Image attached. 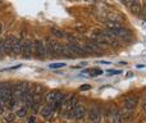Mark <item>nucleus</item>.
I'll return each mask as SVG.
<instances>
[{
	"label": "nucleus",
	"mask_w": 146,
	"mask_h": 123,
	"mask_svg": "<svg viewBox=\"0 0 146 123\" xmlns=\"http://www.w3.org/2000/svg\"><path fill=\"white\" fill-rule=\"evenodd\" d=\"M46 57H58L60 55L62 44L54 39H46Z\"/></svg>",
	"instance_id": "nucleus-1"
},
{
	"label": "nucleus",
	"mask_w": 146,
	"mask_h": 123,
	"mask_svg": "<svg viewBox=\"0 0 146 123\" xmlns=\"http://www.w3.org/2000/svg\"><path fill=\"white\" fill-rule=\"evenodd\" d=\"M35 54V41L32 40H25L23 41V46H22V54L23 58L28 59Z\"/></svg>",
	"instance_id": "nucleus-2"
},
{
	"label": "nucleus",
	"mask_w": 146,
	"mask_h": 123,
	"mask_svg": "<svg viewBox=\"0 0 146 123\" xmlns=\"http://www.w3.org/2000/svg\"><path fill=\"white\" fill-rule=\"evenodd\" d=\"M33 55L37 59L46 58V43L44 40L35 41V54H33Z\"/></svg>",
	"instance_id": "nucleus-3"
},
{
	"label": "nucleus",
	"mask_w": 146,
	"mask_h": 123,
	"mask_svg": "<svg viewBox=\"0 0 146 123\" xmlns=\"http://www.w3.org/2000/svg\"><path fill=\"white\" fill-rule=\"evenodd\" d=\"M87 117L91 123H101L103 114H101V110L99 109V106L95 105V106H91L87 110Z\"/></svg>",
	"instance_id": "nucleus-4"
},
{
	"label": "nucleus",
	"mask_w": 146,
	"mask_h": 123,
	"mask_svg": "<svg viewBox=\"0 0 146 123\" xmlns=\"http://www.w3.org/2000/svg\"><path fill=\"white\" fill-rule=\"evenodd\" d=\"M64 95H66V94L62 92V91L53 90V91H50V92H48L45 95V100H46L48 104H55V103H58V101H60L62 99L64 98Z\"/></svg>",
	"instance_id": "nucleus-5"
},
{
	"label": "nucleus",
	"mask_w": 146,
	"mask_h": 123,
	"mask_svg": "<svg viewBox=\"0 0 146 123\" xmlns=\"http://www.w3.org/2000/svg\"><path fill=\"white\" fill-rule=\"evenodd\" d=\"M55 113H56V110H55V108H54L53 104H48V103H46L45 105L40 108V114H41V116H42L45 119L53 118V117L55 116Z\"/></svg>",
	"instance_id": "nucleus-6"
},
{
	"label": "nucleus",
	"mask_w": 146,
	"mask_h": 123,
	"mask_svg": "<svg viewBox=\"0 0 146 123\" xmlns=\"http://www.w3.org/2000/svg\"><path fill=\"white\" fill-rule=\"evenodd\" d=\"M139 105V100H137L136 96L133 95H128L123 99V108L129 109V110H133L136 106Z\"/></svg>",
	"instance_id": "nucleus-7"
},
{
	"label": "nucleus",
	"mask_w": 146,
	"mask_h": 123,
	"mask_svg": "<svg viewBox=\"0 0 146 123\" xmlns=\"http://www.w3.org/2000/svg\"><path fill=\"white\" fill-rule=\"evenodd\" d=\"M17 37L13 35H9L4 39L5 43V55H13V48H14V43Z\"/></svg>",
	"instance_id": "nucleus-8"
},
{
	"label": "nucleus",
	"mask_w": 146,
	"mask_h": 123,
	"mask_svg": "<svg viewBox=\"0 0 146 123\" xmlns=\"http://www.w3.org/2000/svg\"><path fill=\"white\" fill-rule=\"evenodd\" d=\"M86 114H87V109H86V106H83V105H80V104H78V105L73 109V119H76V121L82 119Z\"/></svg>",
	"instance_id": "nucleus-9"
},
{
	"label": "nucleus",
	"mask_w": 146,
	"mask_h": 123,
	"mask_svg": "<svg viewBox=\"0 0 146 123\" xmlns=\"http://www.w3.org/2000/svg\"><path fill=\"white\" fill-rule=\"evenodd\" d=\"M104 73L103 69L100 68H87V69H83L81 76H87V77H99Z\"/></svg>",
	"instance_id": "nucleus-10"
},
{
	"label": "nucleus",
	"mask_w": 146,
	"mask_h": 123,
	"mask_svg": "<svg viewBox=\"0 0 146 123\" xmlns=\"http://www.w3.org/2000/svg\"><path fill=\"white\" fill-rule=\"evenodd\" d=\"M109 122L110 123H122L121 113L117 108H111L110 113H109Z\"/></svg>",
	"instance_id": "nucleus-11"
},
{
	"label": "nucleus",
	"mask_w": 146,
	"mask_h": 123,
	"mask_svg": "<svg viewBox=\"0 0 146 123\" xmlns=\"http://www.w3.org/2000/svg\"><path fill=\"white\" fill-rule=\"evenodd\" d=\"M68 46L71 48V50L73 51V54H74L76 57H78V55H83L85 54V50H83V48L82 46H80L77 43H73V41H71V43L68 44Z\"/></svg>",
	"instance_id": "nucleus-12"
},
{
	"label": "nucleus",
	"mask_w": 146,
	"mask_h": 123,
	"mask_svg": "<svg viewBox=\"0 0 146 123\" xmlns=\"http://www.w3.org/2000/svg\"><path fill=\"white\" fill-rule=\"evenodd\" d=\"M128 9L131 10L133 14L141 15V13H142V7H141V3H140V0H135V1L128 7Z\"/></svg>",
	"instance_id": "nucleus-13"
},
{
	"label": "nucleus",
	"mask_w": 146,
	"mask_h": 123,
	"mask_svg": "<svg viewBox=\"0 0 146 123\" xmlns=\"http://www.w3.org/2000/svg\"><path fill=\"white\" fill-rule=\"evenodd\" d=\"M23 41H25L23 39L17 37V40H15V43H14V48H13V55H19V54H22Z\"/></svg>",
	"instance_id": "nucleus-14"
},
{
	"label": "nucleus",
	"mask_w": 146,
	"mask_h": 123,
	"mask_svg": "<svg viewBox=\"0 0 146 123\" xmlns=\"http://www.w3.org/2000/svg\"><path fill=\"white\" fill-rule=\"evenodd\" d=\"M60 55H63L64 58H74V54H73V51L71 50V48L68 46V44L67 45H62L60 48Z\"/></svg>",
	"instance_id": "nucleus-15"
},
{
	"label": "nucleus",
	"mask_w": 146,
	"mask_h": 123,
	"mask_svg": "<svg viewBox=\"0 0 146 123\" xmlns=\"http://www.w3.org/2000/svg\"><path fill=\"white\" fill-rule=\"evenodd\" d=\"M119 113H121V117H122V122L123 121H129V119L132 118V116H133V112L129 110V109H126V108L121 109Z\"/></svg>",
	"instance_id": "nucleus-16"
},
{
	"label": "nucleus",
	"mask_w": 146,
	"mask_h": 123,
	"mask_svg": "<svg viewBox=\"0 0 146 123\" xmlns=\"http://www.w3.org/2000/svg\"><path fill=\"white\" fill-rule=\"evenodd\" d=\"M51 35H53L55 39H64L67 36L66 32L59 30V28H51Z\"/></svg>",
	"instance_id": "nucleus-17"
},
{
	"label": "nucleus",
	"mask_w": 146,
	"mask_h": 123,
	"mask_svg": "<svg viewBox=\"0 0 146 123\" xmlns=\"http://www.w3.org/2000/svg\"><path fill=\"white\" fill-rule=\"evenodd\" d=\"M17 103H18V99L15 98V96H12V98L9 99V100L5 101L4 105H7L9 109H14L15 106H17Z\"/></svg>",
	"instance_id": "nucleus-18"
},
{
	"label": "nucleus",
	"mask_w": 146,
	"mask_h": 123,
	"mask_svg": "<svg viewBox=\"0 0 146 123\" xmlns=\"http://www.w3.org/2000/svg\"><path fill=\"white\" fill-rule=\"evenodd\" d=\"M3 117H4V119L8 123H12V122H14V119L17 116H15V113H12V112H5V113L3 114Z\"/></svg>",
	"instance_id": "nucleus-19"
},
{
	"label": "nucleus",
	"mask_w": 146,
	"mask_h": 123,
	"mask_svg": "<svg viewBox=\"0 0 146 123\" xmlns=\"http://www.w3.org/2000/svg\"><path fill=\"white\" fill-rule=\"evenodd\" d=\"M27 110H28L27 106H21L19 109H17V112H15V116L19 117V118H23V117L27 116Z\"/></svg>",
	"instance_id": "nucleus-20"
},
{
	"label": "nucleus",
	"mask_w": 146,
	"mask_h": 123,
	"mask_svg": "<svg viewBox=\"0 0 146 123\" xmlns=\"http://www.w3.org/2000/svg\"><path fill=\"white\" fill-rule=\"evenodd\" d=\"M86 44H87V45L90 46V48L92 49L94 51H98V50H100V48H101V46H100V44H99V43H96V41H94L92 39H91V40H88Z\"/></svg>",
	"instance_id": "nucleus-21"
},
{
	"label": "nucleus",
	"mask_w": 146,
	"mask_h": 123,
	"mask_svg": "<svg viewBox=\"0 0 146 123\" xmlns=\"http://www.w3.org/2000/svg\"><path fill=\"white\" fill-rule=\"evenodd\" d=\"M123 72L122 69H115V68H110V69L106 70V76H118Z\"/></svg>",
	"instance_id": "nucleus-22"
},
{
	"label": "nucleus",
	"mask_w": 146,
	"mask_h": 123,
	"mask_svg": "<svg viewBox=\"0 0 146 123\" xmlns=\"http://www.w3.org/2000/svg\"><path fill=\"white\" fill-rule=\"evenodd\" d=\"M66 65H67L66 62H60V63H51L49 67H50V69H59V68H63Z\"/></svg>",
	"instance_id": "nucleus-23"
},
{
	"label": "nucleus",
	"mask_w": 146,
	"mask_h": 123,
	"mask_svg": "<svg viewBox=\"0 0 146 123\" xmlns=\"http://www.w3.org/2000/svg\"><path fill=\"white\" fill-rule=\"evenodd\" d=\"M5 55V43H4V39L0 40V58Z\"/></svg>",
	"instance_id": "nucleus-24"
},
{
	"label": "nucleus",
	"mask_w": 146,
	"mask_h": 123,
	"mask_svg": "<svg viewBox=\"0 0 146 123\" xmlns=\"http://www.w3.org/2000/svg\"><path fill=\"white\" fill-rule=\"evenodd\" d=\"M88 90H91V86L90 85H82V86H80V91H88Z\"/></svg>",
	"instance_id": "nucleus-25"
},
{
	"label": "nucleus",
	"mask_w": 146,
	"mask_h": 123,
	"mask_svg": "<svg viewBox=\"0 0 146 123\" xmlns=\"http://www.w3.org/2000/svg\"><path fill=\"white\" fill-rule=\"evenodd\" d=\"M121 1H122V4H123V5H126V7H127V8H128V7H129V5H131V4H132V3H133V1H135V0H121Z\"/></svg>",
	"instance_id": "nucleus-26"
},
{
	"label": "nucleus",
	"mask_w": 146,
	"mask_h": 123,
	"mask_svg": "<svg viewBox=\"0 0 146 123\" xmlns=\"http://www.w3.org/2000/svg\"><path fill=\"white\" fill-rule=\"evenodd\" d=\"M27 123H36V118H35V117H30Z\"/></svg>",
	"instance_id": "nucleus-27"
},
{
	"label": "nucleus",
	"mask_w": 146,
	"mask_h": 123,
	"mask_svg": "<svg viewBox=\"0 0 146 123\" xmlns=\"http://www.w3.org/2000/svg\"><path fill=\"white\" fill-rule=\"evenodd\" d=\"M99 64H110V62H105V61H99Z\"/></svg>",
	"instance_id": "nucleus-28"
},
{
	"label": "nucleus",
	"mask_w": 146,
	"mask_h": 123,
	"mask_svg": "<svg viewBox=\"0 0 146 123\" xmlns=\"http://www.w3.org/2000/svg\"><path fill=\"white\" fill-rule=\"evenodd\" d=\"M126 77H127V78H131V77H133V73H132V72L127 73V74H126Z\"/></svg>",
	"instance_id": "nucleus-29"
},
{
	"label": "nucleus",
	"mask_w": 146,
	"mask_h": 123,
	"mask_svg": "<svg viewBox=\"0 0 146 123\" xmlns=\"http://www.w3.org/2000/svg\"><path fill=\"white\" fill-rule=\"evenodd\" d=\"M86 3H98V1H100V0H85Z\"/></svg>",
	"instance_id": "nucleus-30"
},
{
	"label": "nucleus",
	"mask_w": 146,
	"mask_h": 123,
	"mask_svg": "<svg viewBox=\"0 0 146 123\" xmlns=\"http://www.w3.org/2000/svg\"><path fill=\"white\" fill-rule=\"evenodd\" d=\"M136 67H137V68H145V67H146V65H145V64H137V65H136Z\"/></svg>",
	"instance_id": "nucleus-31"
},
{
	"label": "nucleus",
	"mask_w": 146,
	"mask_h": 123,
	"mask_svg": "<svg viewBox=\"0 0 146 123\" xmlns=\"http://www.w3.org/2000/svg\"><path fill=\"white\" fill-rule=\"evenodd\" d=\"M85 123H91V122H85Z\"/></svg>",
	"instance_id": "nucleus-32"
},
{
	"label": "nucleus",
	"mask_w": 146,
	"mask_h": 123,
	"mask_svg": "<svg viewBox=\"0 0 146 123\" xmlns=\"http://www.w3.org/2000/svg\"><path fill=\"white\" fill-rule=\"evenodd\" d=\"M0 4H1V1H0Z\"/></svg>",
	"instance_id": "nucleus-33"
}]
</instances>
